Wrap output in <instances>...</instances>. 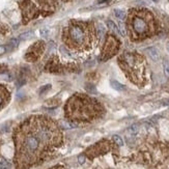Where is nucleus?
<instances>
[{"label":"nucleus","instance_id":"f257e3e1","mask_svg":"<svg viewBox=\"0 0 169 169\" xmlns=\"http://www.w3.org/2000/svg\"><path fill=\"white\" fill-rule=\"evenodd\" d=\"M14 141L16 169H29L46 161L61 145L62 134L51 118L32 116L15 130Z\"/></svg>","mask_w":169,"mask_h":169},{"label":"nucleus","instance_id":"f03ea898","mask_svg":"<svg viewBox=\"0 0 169 169\" xmlns=\"http://www.w3.org/2000/svg\"><path fill=\"white\" fill-rule=\"evenodd\" d=\"M62 40L73 50H87L93 41L92 25L88 22L71 21L62 31Z\"/></svg>","mask_w":169,"mask_h":169},{"label":"nucleus","instance_id":"7ed1b4c3","mask_svg":"<svg viewBox=\"0 0 169 169\" xmlns=\"http://www.w3.org/2000/svg\"><path fill=\"white\" fill-rule=\"evenodd\" d=\"M98 103L84 95H75L67 103L65 113L70 122H89L97 115Z\"/></svg>","mask_w":169,"mask_h":169},{"label":"nucleus","instance_id":"20e7f679","mask_svg":"<svg viewBox=\"0 0 169 169\" xmlns=\"http://www.w3.org/2000/svg\"><path fill=\"white\" fill-rule=\"evenodd\" d=\"M152 18L148 13H136L131 17V30L137 38H143L152 31Z\"/></svg>","mask_w":169,"mask_h":169},{"label":"nucleus","instance_id":"39448f33","mask_svg":"<svg viewBox=\"0 0 169 169\" xmlns=\"http://www.w3.org/2000/svg\"><path fill=\"white\" fill-rule=\"evenodd\" d=\"M44 49H45V44H44V42H41V41L36 42L35 44H33V45L29 48V50L27 51L26 55H25V59L30 62L35 61L43 54Z\"/></svg>","mask_w":169,"mask_h":169},{"label":"nucleus","instance_id":"423d86ee","mask_svg":"<svg viewBox=\"0 0 169 169\" xmlns=\"http://www.w3.org/2000/svg\"><path fill=\"white\" fill-rule=\"evenodd\" d=\"M117 49H118V42L113 36H109L106 41L104 50H103V59H107V58L111 57L112 55L115 54Z\"/></svg>","mask_w":169,"mask_h":169},{"label":"nucleus","instance_id":"0eeeda50","mask_svg":"<svg viewBox=\"0 0 169 169\" xmlns=\"http://www.w3.org/2000/svg\"><path fill=\"white\" fill-rule=\"evenodd\" d=\"M21 8L23 12V17L25 21L33 19L36 17V8L30 0H25L21 3Z\"/></svg>","mask_w":169,"mask_h":169},{"label":"nucleus","instance_id":"6e6552de","mask_svg":"<svg viewBox=\"0 0 169 169\" xmlns=\"http://www.w3.org/2000/svg\"><path fill=\"white\" fill-rule=\"evenodd\" d=\"M107 142H100L98 144L93 145L92 147H90L89 150H87V155L91 156V157H95V156H99L103 152H107V145H106Z\"/></svg>","mask_w":169,"mask_h":169},{"label":"nucleus","instance_id":"1a4fd4ad","mask_svg":"<svg viewBox=\"0 0 169 169\" xmlns=\"http://www.w3.org/2000/svg\"><path fill=\"white\" fill-rule=\"evenodd\" d=\"M8 98H10V92L7 91L6 88L0 85V110L4 107L8 101Z\"/></svg>","mask_w":169,"mask_h":169},{"label":"nucleus","instance_id":"9d476101","mask_svg":"<svg viewBox=\"0 0 169 169\" xmlns=\"http://www.w3.org/2000/svg\"><path fill=\"white\" fill-rule=\"evenodd\" d=\"M145 51L152 61H159L160 60V53H159V51H158L157 48L150 47V48H147Z\"/></svg>","mask_w":169,"mask_h":169},{"label":"nucleus","instance_id":"9b49d317","mask_svg":"<svg viewBox=\"0 0 169 169\" xmlns=\"http://www.w3.org/2000/svg\"><path fill=\"white\" fill-rule=\"evenodd\" d=\"M107 26H108V28H109L110 30L113 31L114 33L118 34V35H122V33H120V30H119L118 26H117L116 24H115L113 21H111V20H108V21H107Z\"/></svg>","mask_w":169,"mask_h":169},{"label":"nucleus","instance_id":"f8f14e48","mask_svg":"<svg viewBox=\"0 0 169 169\" xmlns=\"http://www.w3.org/2000/svg\"><path fill=\"white\" fill-rule=\"evenodd\" d=\"M127 133L131 136V137H135V136L139 133V126L138 124H132V126L127 130Z\"/></svg>","mask_w":169,"mask_h":169},{"label":"nucleus","instance_id":"ddd939ff","mask_svg":"<svg viewBox=\"0 0 169 169\" xmlns=\"http://www.w3.org/2000/svg\"><path fill=\"white\" fill-rule=\"evenodd\" d=\"M110 85H111L112 88L115 89V90L122 91L124 89V85H122V83H119V82L116 81V80H111V81H110Z\"/></svg>","mask_w":169,"mask_h":169},{"label":"nucleus","instance_id":"4468645a","mask_svg":"<svg viewBox=\"0 0 169 169\" xmlns=\"http://www.w3.org/2000/svg\"><path fill=\"white\" fill-rule=\"evenodd\" d=\"M97 35H98V38L100 40L103 38V36L105 35V26L101 23H99L97 25Z\"/></svg>","mask_w":169,"mask_h":169},{"label":"nucleus","instance_id":"2eb2a0df","mask_svg":"<svg viewBox=\"0 0 169 169\" xmlns=\"http://www.w3.org/2000/svg\"><path fill=\"white\" fill-rule=\"evenodd\" d=\"M113 12H114L115 17H116L118 20H120V21L124 20V18H126V13H124V10H119V8H115Z\"/></svg>","mask_w":169,"mask_h":169},{"label":"nucleus","instance_id":"dca6fc26","mask_svg":"<svg viewBox=\"0 0 169 169\" xmlns=\"http://www.w3.org/2000/svg\"><path fill=\"white\" fill-rule=\"evenodd\" d=\"M162 67H163V72H164L165 76L169 78V61L168 60H163Z\"/></svg>","mask_w":169,"mask_h":169},{"label":"nucleus","instance_id":"f3484780","mask_svg":"<svg viewBox=\"0 0 169 169\" xmlns=\"http://www.w3.org/2000/svg\"><path fill=\"white\" fill-rule=\"evenodd\" d=\"M113 140H114V142L116 143L117 145L118 146H122L124 145V140H122V138L120 137V136H118V135H114L113 137Z\"/></svg>","mask_w":169,"mask_h":169},{"label":"nucleus","instance_id":"a211bd4d","mask_svg":"<svg viewBox=\"0 0 169 169\" xmlns=\"http://www.w3.org/2000/svg\"><path fill=\"white\" fill-rule=\"evenodd\" d=\"M33 36V32L32 31H28V32H25V33H22L19 36L20 40H28V38H32Z\"/></svg>","mask_w":169,"mask_h":169},{"label":"nucleus","instance_id":"6ab92c4d","mask_svg":"<svg viewBox=\"0 0 169 169\" xmlns=\"http://www.w3.org/2000/svg\"><path fill=\"white\" fill-rule=\"evenodd\" d=\"M10 163L5 161V160H2L0 162V169H10Z\"/></svg>","mask_w":169,"mask_h":169},{"label":"nucleus","instance_id":"aec40b11","mask_svg":"<svg viewBox=\"0 0 169 169\" xmlns=\"http://www.w3.org/2000/svg\"><path fill=\"white\" fill-rule=\"evenodd\" d=\"M10 47L16 48L18 45H19V40H18V38H13V40H10Z\"/></svg>","mask_w":169,"mask_h":169},{"label":"nucleus","instance_id":"412c9836","mask_svg":"<svg viewBox=\"0 0 169 169\" xmlns=\"http://www.w3.org/2000/svg\"><path fill=\"white\" fill-rule=\"evenodd\" d=\"M41 35L44 36V38H47L48 35H49V29L47 28H44L41 30Z\"/></svg>","mask_w":169,"mask_h":169},{"label":"nucleus","instance_id":"4be33fe9","mask_svg":"<svg viewBox=\"0 0 169 169\" xmlns=\"http://www.w3.org/2000/svg\"><path fill=\"white\" fill-rule=\"evenodd\" d=\"M86 89H87L88 91H89V92H91V93H95L97 92V90H95V86H92V85H90V84H88L87 86H86Z\"/></svg>","mask_w":169,"mask_h":169},{"label":"nucleus","instance_id":"5701e85b","mask_svg":"<svg viewBox=\"0 0 169 169\" xmlns=\"http://www.w3.org/2000/svg\"><path fill=\"white\" fill-rule=\"evenodd\" d=\"M51 87V85H45V86H43V87L41 88V90H40V95H43L44 92H45L46 90H48L49 88Z\"/></svg>","mask_w":169,"mask_h":169},{"label":"nucleus","instance_id":"b1692460","mask_svg":"<svg viewBox=\"0 0 169 169\" xmlns=\"http://www.w3.org/2000/svg\"><path fill=\"white\" fill-rule=\"evenodd\" d=\"M5 51H6V48H5L4 46H0V55L5 53Z\"/></svg>","mask_w":169,"mask_h":169},{"label":"nucleus","instance_id":"393cba45","mask_svg":"<svg viewBox=\"0 0 169 169\" xmlns=\"http://www.w3.org/2000/svg\"><path fill=\"white\" fill-rule=\"evenodd\" d=\"M84 160H85L84 156H80V157H79V159H78V161H79V163H80V164H83V163H84Z\"/></svg>","mask_w":169,"mask_h":169},{"label":"nucleus","instance_id":"a878e982","mask_svg":"<svg viewBox=\"0 0 169 169\" xmlns=\"http://www.w3.org/2000/svg\"><path fill=\"white\" fill-rule=\"evenodd\" d=\"M50 169H64L62 166H60V165H57V166H55V167H52V168Z\"/></svg>","mask_w":169,"mask_h":169},{"label":"nucleus","instance_id":"bb28decb","mask_svg":"<svg viewBox=\"0 0 169 169\" xmlns=\"http://www.w3.org/2000/svg\"><path fill=\"white\" fill-rule=\"evenodd\" d=\"M163 104H164L165 106H168L169 105V100H165V101H163Z\"/></svg>","mask_w":169,"mask_h":169},{"label":"nucleus","instance_id":"cd10ccee","mask_svg":"<svg viewBox=\"0 0 169 169\" xmlns=\"http://www.w3.org/2000/svg\"><path fill=\"white\" fill-rule=\"evenodd\" d=\"M166 50L168 51V53H169V42H167L166 43Z\"/></svg>","mask_w":169,"mask_h":169},{"label":"nucleus","instance_id":"c85d7f7f","mask_svg":"<svg viewBox=\"0 0 169 169\" xmlns=\"http://www.w3.org/2000/svg\"><path fill=\"white\" fill-rule=\"evenodd\" d=\"M152 1H154V2H158V1H159V0H152Z\"/></svg>","mask_w":169,"mask_h":169}]
</instances>
